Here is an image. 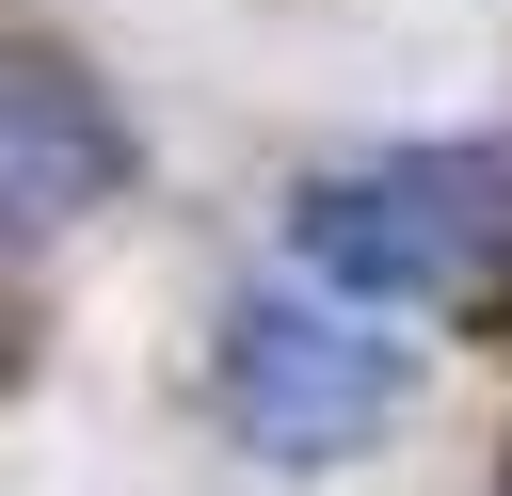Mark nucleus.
Listing matches in <instances>:
<instances>
[{"instance_id":"obj_2","label":"nucleus","mask_w":512,"mask_h":496,"mask_svg":"<svg viewBox=\"0 0 512 496\" xmlns=\"http://www.w3.org/2000/svg\"><path fill=\"white\" fill-rule=\"evenodd\" d=\"M400 336H368L352 304H304V288H256L224 304V416L272 448V464H336L400 416Z\"/></svg>"},{"instance_id":"obj_4","label":"nucleus","mask_w":512,"mask_h":496,"mask_svg":"<svg viewBox=\"0 0 512 496\" xmlns=\"http://www.w3.org/2000/svg\"><path fill=\"white\" fill-rule=\"evenodd\" d=\"M464 336L512 368V256H480V272H464Z\"/></svg>"},{"instance_id":"obj_1","label":"nucleus","mask_w":512,"mask_h":496,"mask_svg":"<svg viewBox=\"0 0 512 496\" xmlns=\"http://www.w3.org/2000/svg\"><path fill=\"white\" fill-rule=\"evenodd\" d=\"M288 240H304L320 288H352V304H416V288H464V272L512 240V176H496L480 144H384V160L304 176Z\"/></svg>"},{"instance_id":"obj_3","label":"nucleus","mask_w":512,"mask_h":496,"mask_svg":"<svg viewBox=\"0 0 512 496\" xmlns=\"http://www.w3.org/2000/svg\"><path fill=\"white\" fill-rule=\"evenodd\" d=\"M112 192H128V112H112L80 64L16 48V64H0V240H64V224H96Z\"/></svg>"}]
</instances>
